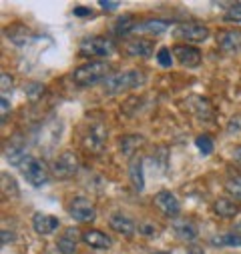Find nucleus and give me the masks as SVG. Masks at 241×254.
I'll list each match as a JSON object with an SVG mask.
<instances>
[{
	"label": "nucleus",
	"instance_id": "nucleus-28",
	"mask_svg": "<svg viewBox=\"0 0 241 254\" xmlns=\"http://www.w3.org/2000/svg\"><path fill=\"white\" fill-rule=\"evenodd\" d=\"M225 20L229 22H241V2H235L229 6V10L225 12Z\"/></svg>",
	"mask_w": 241,
	"mask_h": 254
},
{
	"label": "nucleus",
	"instance_id": "nucleus-23",
	"mask_svg": "<svg viewBox=\"0 0 241 254\" xmlns=\"http://www.w3.org/2000/svg\"><path fill=\"white\" fill-rule=\"evenodd\" d=\"M137 18L135 16H131V14H125V16H120L117 22H115V32L119 34V36H127L129 32H133V30H137Z\"/></svg>",
	"mask_w": 241,
	"mask_h": 254
},
{
	"label": "nucleus",
	"instance_id": "nucleus-29",
	"mask_svg": "<svg viewBox=\"0 0 241 254\" xmlns=\"http://www.w3.org/2000/svg\"><path fill=\"white\" fill-rule=\"evenodd\" d=\"M157 60H159V64H161L163 68H169V66L173 64V54L169 52V48H159Z\"/></svg>",
	"mask_w": 241,
	"mask_h": 254
},
{
	"label": "nucleus",
	"instance_id": "nucleus-22",
	"mask_svg": "<svg viewBox=\"0 0 241 254\" xmlns=\"http://www.w3.org/2000/svg\"><path fill=\"white\" fill-rule=\"evenodd\" d=\"M143 144H145V138L143 136H137V134L125 136V138H120V142H119L120 152H123L125 156H133L137 152V148H141Z\"/></svg>",
	"mask_w": 241,
	"mask_h": 254
},
{
	"label": "nucleus",
	"instance_id": "nucleus-21",
	"mask_svg": "<svg viewBox=\"0 0 241 254\" xmlns=\"http://www.w3.org/2000/svg\"><path fill=\"white\" fill-rule=\"evenodd\" d=\"M213 210L217 216L221 218H233L237 212H239V206L233 202V200H227V198H217L213 202Z\"/></svg>",
	"mask_w": 241,
	"mask_h": 254
},
{
	"label": "nucleus",
	"instance_id": "nucleus-17",
	"mask_svg": "<svg viewBox=\"0 0 241 254\" xmlns=\"http://www.w3.org/2000/svg\"><path fill=\"white\" fill-rule=\"evenodd\" d=\"M127 54L131 56H143V58H149L153 54V42L147 40V38H137V40H131L127 44Z\"/></svg>",
	"mask_w": 241,
	"mask_h": 254
},
{
	"label": "nucleus",
	"instance_id": "nucleus-38",
	"mask_svg": "<svg viewBox=\"0 0 241 254\" xmlns=\"http://www.w3.org/2000/svg\"><path fill=\"white\" fill-rule=\"evenodd\" d=\"M187 254H205V250H203L201 246H189Z\"/></svg>",
	"mask_w": 241,
	"mask_h": 254
},
{
	"label": "nucleus",
	"instance_id": "nucleus-3",
	"mask_svg": "<svg viewBox=\"0 0 241 254\" xmlns=\"http://www.w3.org/2000/svg\"><path fill=\"white\" fill-rule=\"evenodd\" d=\"M20 170L24 174V180L30 186H34V188H40V186H44L48 182V168H46V164L42 160L34 158V156H26V160L20 166Z\"/></svg>",
	"mask_w": 241,
	"mask_h": 254
},
{
	"label": "nucleus",
	"instance_id": "nucleus-25",
	"mask_svg": "<svg viewBox=\"0 0 241 254\" xmlns=\"http://www.w3.org/2000/svg\"><path fill=\"white\" fill-rule=\"evenodd\" d=\"M4 154H6V160H8L12 166H18V168L22 166V162H24V160H26V156H28V154L24 152V148H22V146H18V144H12L10 148H6V152H4Z\"/></svg>",
	"mask_w": 241,
	"mask_h": 254
},
{
	"label": "nucleus",
	"instance_id": "nucleus-20",
	"mask_svg": "<svg viewBox=\"0 0 241 254\" xmlns=\"http://www.w3.org/2000/svg\"><path fill=\"white\" fill-rule=\"evenodd\" d=\"M129 176H131V182H133L137 192H143V190H145V180H143V162H141V158H133L131 160Z\"/></svg>",
	"mask_w": 241,
	"mask_h": 254
},
{
	"label": "nucleus",
	"instance_id": "nucleus-30",
	"mask_svg": "<svg viewBox=\"0 0 241 254\" xmlns=\"http://www.w3.org/2000/svg\"><path fill=\"white\" fill-rule=\"evenodd\" d=\"M2 186H4V192H10L12 196H16L18 194V188H16V182L6 174V172H2Z\"/></svg>",
	"mask_w": 241,
	"mask_h": 254
},
{
	"label": "nucleus",
	"instance_id": "nucleus-10",
	"mask_svg": "<svg viewBox=\"0 0 241 254\" xmlns=\"http://www.w3.org/2000/svg\"><path fill=\"white\" fill-rule=\"evenodd\" d=\"M58 226H60V220H58L56 216L42 214V212H36V214L32 216V228H34V232L40 234V236L52 234Z\"/></svg>",
	"mask_w": 241,
	"mask_h": 254
},
{
	"label": "nucleus",
	"instance_id": "nucleus-6",
	"mask_svg": "<svg viewBox=\"0 0 241 254\" xmlns=\"http://www.w3.org/2000/svg\"><path fill=\"white\" fill-rule=\"evenodd\" d=\"M69 214H71L77 222H93L95 216H97V210H95V204H93L89 198L77 196V198H73L71 204H69Z\"/></svg>",
	"mask_w": 241,
	"mask_h": 254
},
{
	"label": "nucleus",
	"instance_id": "nucleus-2",
	"mask_svg": "<svg viewBox=\"0 0 241 254\" xmlns=\"http://www.w3.org/2000/svg\"><path fill=\"white\" fill-rule=\"evenodd\" d=\"M145 82V76L141 70H125V72H119V74H109L107 80L103 82L105 92L107 94H119V92H125V90H133L137 86H141Z\"/></svg>",
	"mask_w": 241,
	"mask_h": 254
},
{
	"label": "nucleus",
	"instance_id": "nucleus-37",
	"mask_svg": "<svg viewBox=\"0 0 241 254\" xmlns=\"http://www.w3.org/2000/svg\"><path fill=\"white\" fill-rule=\"evenodd\" d=\"M0 236H2V244H6V242H12V240H14V234H12V232H8V230H2V234H0Z\"/></svg>",
	"mask_w": 241,
	"mask_h": 254
},
{
	"label": "nucleus",
	"instance_id": "nucleus-15",
	"mask_svg": "<svg viewBox=\"0 0 241 254\" xmlns=\"http://www.w3.org/2000/svg\"><path fill=\"white\" fill-rule=\"evenodd\" d=\"M6 36H8L16 46H26V44L32 40L30 30H28L26 26H22V24H12V26H8V28H6Z\"/></svg>",
	"mask_w": 241,
	"mask_h": 254
},
{
	"label": "nucleus",
	"instance_id": "nucleus-26",
	"mask_svg": "<svg viewBox=\"0 0 241 254\" xmlns=\"http://www.w3.org/2000/svg\"><path fill=\"white\" fill-rule=\"evenodd\" d=\"M42 94H44V86H42L40 82H30V84H26V96H28L30 102H36Z\"/></svg>",
	"mask_w": 241,
	"mask_h": 254
},
{
	"label": "nucleus",
	"instance_id": "nucleus-16",
	"mask_svg": "<svg viewBox=\"0 0 241 254\" xmlns=\"http://www.w3.org/2000/svg\"><path fill=\"white\" fill-rule=\"evenodd\" d=\"M173 230H175V236L179 240L193 242L197 238V226L193 222H189V220H177L175 226H173Z\"/></svg>",
	"mask_w": 241,
	"mask_h": 254
},
{
	"label": "nucleus",
	"instance_id": "nucleus-27",
	"mask_svg": "<svg viewBox=\"0 0 241 254\" xmlns=\"http://www.w3.org/2000/svg\"><path fill=\"white\" fill-rule=\"evenodd\" d=\"M195 144H197V148L201 150V154H205V156L213 152V140H211V136H207V134H201V136H197Z\"/></svg>",
	"mask_w": 241,
	"mask_h": 254
},
{
	"label": "nucleus",
	"instance_id": "nucleus-18",
	"mask_svg": "<svg viewBox=\"0 0 241 254\" xmlns=\"http://www.w3.org/2000/svg\"><path fill=\"white\" fill-rule=\"evenodd\" d=\"M77 230L75 228H67L65 230V236H60L56 246L60 250V254H75L77 252Z\"/></svg>",
	"mask_w": 241,
	"mask_h": 254
},
{
	"label": "nucleus",
	"instance_id": "nucleus-7",
	"mask_svg": "<svg viewBox=\"0 0 241 254\" xmlns=\"http://www.w3.org/2000/svg\"><path fill=\"white\" fill-rule=\"evenodd\" d=\"M177 38H183L187 42H203L209 36V28L197 22H187V24H181L175 28L173 32Z\"/></svg>",
	"mask_w": 241,
	"mask_h": 254
},
{
	"label": "nucleus",
	"instance_id": "nucleus-32",
	"mask_svg": "<svg viewBox=\"0 0 241 254\" xmlns=\"http://www.w3.org/2000/svg\"><path fill=\"white\" fill-rule=\"evenodd\" d=\"M0 82H2V96H6V90L12 86V76L8 72H2V76H0Z\"/></svg>",
	"mask_w": 241,
	"mask_h": 254
},
{
	"label": "nucleus",
	"instance_id": "nucleus-5",
	"mask_svg": "<svg viewBox=\"0 0 241 254\" xmlns=\"http://www.w3.org/2000/svg\"><path fill=\"white\" fill-rule=\"evenodd\" d=\"M79 50H81L83 56H89V58H95V56L105 58L113 52V42L105 36H93V38L83 40Z\"/></svg>",
	"mask_w": 241,
	"mask_h": 254
},
{
	"label": "nucleus",
	"instance_id": "nucleus-24",
	"mask_svg": "<svg viewBox=\"0 0 241 254\" xmlns=\"http://www.w3.org/2000/svg\"><path fill=\"white\" fill-rule=\"evenodd\" d=\"M225 188L235 198H241V174L235 170H229V174L225 176Z\"/></svg>",
	"mask_w": 241,
	"mask_h": 254
},
{
	"label": "nucleus",
	"instance_id": "nucleus-9",
	"mask_svg": "<svg viewBox=\"0 0 241 254\" xmlns=\"http://www.w3.org/2000/svg\"><path fill=\"white\" fill-rule=\"evenodd\" d=\"M173 54L183 66H197V64H201V60H203L201 50H197L195 46H185V44H177L173 48Z\"/></svg>",
	"mask_w": 241,
	"mask_h": 254
},
{
	"label": "nucleus",
	"instance_id": "nucleus-34",
	"mask_svg": "<svg viewBox=\"0 0 241 254\" xmlns=\"http://www.w3.org/2000/svg\"><path fill=\"white\" fill-rule=\"evenodd\" d=\"M99 6H101L103 10H117L120 4H119V2H109V0H101Z\"/></svg>",
	"mask_w": 241,
	"mask_h": 254
},
{
	"label": "nucleus",
	"instance_id": "nucleus-4",
	"mask_svg": "<svg viewBox=\"0 0 241 254\" xmlns=\"http://www.w3.org/2000/svg\"><path fill=\"white\" fill-rule=\"evenodd\" d=\"M79 172V158L73 150H65L56 156V160L52 162V174L58 180H67L73 178Z\"/></svg>",
	"mask_w": 241,
	"mask_h": 254
},
{
	"label": "nucleus",
	"instance_id": "nucleus-36",
	"mask_svg": "<svg viewBox=\"0 0 241 254\" xmlns=\"http://www.w3.org/2000/svg\"><path fill=\"white\" fill-rule=\"evenodd\" d=\"M231 156H233V160L241 166V146H235V148H233V152H231Z\"/></svg>",
	"mask_w": 241,
	"mask_h": 254
},
{
	"label": "nucleus",
	"instance_id": "nucleus-11",
	"mask_svg": "<svg viewBox=\"0 0 241 254\" xmlns=\"http://www.w3.org/2000/svg\"><path fill=\"white\" fill-rule=\"evenodd\" d=\"M107 142V126L105 124H93L89 128V134H87V140H85V146L89 150H95L99 152Z\"/></svg>",
	"mask_w": 241,
	"mask_h": 254
},
{
	"label": "nucleus",
	"instance_id": "nucleus-39",
	"mask_svg": "<svg viewBox=\"0 0 241 254\" xmlns=\"http://www.w3.org/2000/svg\"><path fill=\"white\" fill-rule=\"evenodd\" d=\"M153 254H171V252H167V250H159V252H153Z\"/></svg>",
	"mask_w": 241,
	"mask_h": 254
},
{
	"label": "nucleus",
	"instance_id": "nucleus-40",
	"mask_svg": "<svg viewBox=\"0 0 241 254\" xmlns=\"http://www.w3.org/2000/svg\"><path fill=\"white\" fill-rule=\"evenodd\" d=\"M235 228H237V230H241V222H237V226H235Z\"/></svg>",
	"mask_w": 241,
	"mask_h": 254
},
{
	"label": "nucleus",
	"instance_id": "nucleus-1",
	"mask_svg": "<svg viewBox=\"0 0 241 254\" xmlns=\"http://www.w3.org/2000/svg\"><path fill=\"white\" fill-rule=\"evenodd\" d=\"M109 62H105V60H91V62H87V64H83V66H79L75 72H73V82L77 84V86H93V84H97V82H105L107 80V76H109Z\"/></svg>",
	"mask_w": 241,
	"mask_h": 254
},
{
	"label": "nucleus",
	"instance_id": "nucleus-33",
	"mask_svg": "<svg viewBox=\"0 0 241 254\" xmlns=\"http://www.w3.org/2000/svg\"><path fill=\"white\" fill-rule=\"evenodd\" d=\"M73 14H75V16H91L93 10L87 8V6H75V8H73Z\"/></svg>",
	"mask_w": 241,
	"mask_h": 254
},
{
	"label": "nucleus",
	"instance_id": "nucleus-19",
	"mask_svg": "<svg viewBox=\"0 0 241 254\" xmlns=\"http://www.w3.org/2000/svg\"><path fill=\"white\" fill-rule=\"evenodd\" d=\"M171 26V22L167 20H159V18H149V20H143L137 24V30L135 32H149V34H161L165 32L167 28Z\"/></svg>",
	"mask_w": 241,
	"mask_h": 254
},
{
	"label": "nucleus",
	"instance_id": "nucleus-14",
	"mask_svg": "<svg viewBox=\"0 0 241 254\" xmlns=\"http://www.w3.org/2000/svg\"><path fill=\"white\" fill-rule=\"evenodd\" d=\"M83 242L87 246H91V248H103V250L113 246L111 236H107L101 230H87V232H83Z\"/></svg>",
	"mask_w": 241,
	"mask_h": 254
},
{
	"label": "nucleus",
	"instance_id": "nucleus-35",
	"mask_svg": "<svg viewBox=\"0 0 241 254\" xmlns=\"http://www.w3.org/2000/svg\"><path fill=\"white\" fill-rule=\"evenodd\" d=\"M0 104H2V122L6 120V112L10 110V102L6 100V96H2V98H0Z\"/></svg>",
	"mask_w": 241,
	"mask_h": 254
},
{
	"label": "nucleus",
	"instance_id": "nucleus-12",
	"mask_svg": "<svg viewBox=\"0 0 241 254\" xmlns=\"http://www.w3.org/2000/svg\"><path fill=\"white\" fill-rule=\"evenodd\" d=\"M217 44L223 52H239L241 50V30H223L219 36H217Z\"/></svg>",
	"mask_w": 241,
	"mask_h": 254
},
{
	"label": "nucleus",
	"instance_id": "nucleus-8",
	"mask_svg": "<svg viewBox=\"0 0 241 254\" xmlns=\"http://www.w3.org/2000/svg\"><path fill=\"white\" fill-rule=\"evenodd\" d=\"M153 202H155V206H157L165 216H177L179 210H181L179 200L175 198L173 192H169V190H161V192H157L155 198H153Z\"/></svg>",
	"mask_w": 241,
	"mask_h": 254
},
{
	"label": "nucleus",
	"instance_id": "nucleus-13",
	"mask_svg": "<svg viewBox=\"0 0 241 254\" xmlns=\"http://www.w3.org/2000/svg\"><path fill=\"white\" fill-rule=\"evenodd\" d=\"M109 226H111L115 232L123 234V236H127V238H131V236L137 232V224H135L131 218L123 216V214H113V216L109 218Z\"/></svg>",
	"mask_w": 241,
	"mask_h": 254
},
{
	"label": "nucleus",
	"instance_id": "nucleus-31",
	"mask_svg": "<svg viewBox=\"0 0 241 254\" xmlns=\"http://www.w3.org/2000/svg\"><path fill=\"white\" fill-rule=\"evenodd\" d=\"M139 232H141L143 236H147V238H155V234H157V226L151 224V222H143V224H139Z\"/></svg>",
	"mask_w": 241,
	"mask_h": 254
}]
</instances>
